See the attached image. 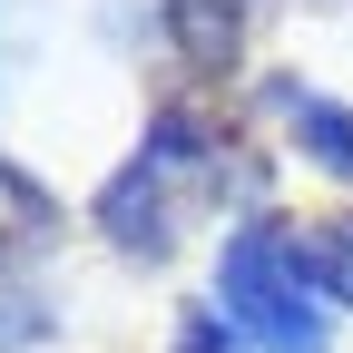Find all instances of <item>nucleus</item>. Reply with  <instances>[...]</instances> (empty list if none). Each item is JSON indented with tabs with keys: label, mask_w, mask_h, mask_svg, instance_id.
Returning <instances> with one entry per match:
<instances>
[{
	"label": "nucleus",
	"mask_w": 353,
	"mask_h": 353,
	"mask_svg": "<svg viewBox=\"0 0 353 353\" xmlns=\"http://www.w3.org/2000/svg\"><path fill=\"white\" fill-rule=\"evenodd\" d=\"M275 108H285V128H294V148L314 157L324 176H343V187H353V118L324 99V88H294V79H275Z\"/></svg>",
	"instance_id": "obj_4"
},
{
	"label": "nucleus",
	"mask_w": 353,
	"mask_h": 353,
	"mask_svg": "<svg viewBox=\"0 0 353 353\" xmlns=\"http://www.w3.org/2000/svg\"><path fill=\"white\" fill-rule=\"evenodd\" d=\"M294 255H304V275H314V294L353 304V216H314V226H294Z\"/></svg>",
	"instance_id": "obj_6"
},
{
	"label": "nucleus",
	"mask_w": 353,
	"mask_h": 353,
	"mask_svg": "<svg viewBox=\"0 0 353 353\" xmlns=\"http://www.w3.org/2000/svg\"><path fill=\"white\" fill-rule=\"evenodd\" d=\"M216 187V138L196 118H157V138H148V157L138 167H118L108 176V196H99V226L128 245V255H167V236H176V206L187 196H206Z\"/></svg>",
	"instance_id": "obj_2"
},
{
	"label": "nucleus",
	"mask_w": 353,
	"mask_h": 353,
	"mask_svg": "<svg viewBox=\"0 0 353 353\" xmlns=\"http://www.w3.org/2000/svg\"><path fill=\"white\" fill-rule=\"evenodd\" d=\"M216 314L265 353H324V304H314V275L294 255V226L255 216V226L226 236V255H216Z\"/></svg>",
	"instance_id": "obj_1"
},
{
	"label": "nucleus",
	"mask_w": 353,
	"mask_h": 353,
	"mask_svg": "<svg viewBox=\"0 0 353 353\" xmlns=\"http://www.w3.org/2000/svg\"><path fill=\"white\" fill-rule=\"evenodd\" d=\"M245 10L255 0H167V39L196 79H226L236 50H245Z\"/></svg>",
	"instance_id": "obj_3"
},
{
	"label": "nucleus",
	"mask_w": 353,
	"mask_h": 353,
	"mask_svg": "<svg viewBox=\"0 0 353 353\" xmlns=\"http://www.w3.org/2000/svg\"><path fill=\"white\" fill-rule=\"evenodd\" d=\"M187 353H226V324H216V314H187Z\"/></svg>",
	"instance_id": "obj_7"
},
{
	"label": "nucleus",
	"mask_w": 353,
	"mask_h": 353,
	"mask_svg": "<svg viewBox=\"0 0 353 353\" xmlns=\"http://www.w3.org/2000/svg\"><path fill=\"white\" fill-rule=\"evenodd\" d=\"M50 236H59V196L39 187L30 167H10V157H0V265H20V255H39Z\"/></svg>",
	"instance_id": "obj_5"
}]
</instances>
